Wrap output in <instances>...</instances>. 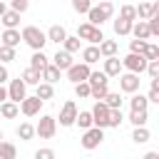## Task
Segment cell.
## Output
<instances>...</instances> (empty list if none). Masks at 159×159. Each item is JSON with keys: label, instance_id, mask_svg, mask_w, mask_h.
Here are the masks:
<instances>
[{"label": "cell", "instance_id": "obj_31", "mask_svg": "<svg viewBox=\"0 0 159 159\" xmlns=\"http://www.w3.org/2000/svg\"><path fill=\"white\" fill-rule=\"evenodd\" d=\"M112 27H114V35H129L132 32V22L129 20H122V17H117L112 22Z\"/></svg>", "mask_w": 159, "mask_h": 159}, {"label": "cell", "instance_id": "obj_42", "mask_svg": "<svg viewBox=\"0 0 159 159\" xmlns=\"http://www.w3.org/2000/svg\"><path fill=\"white\" fill-rule=\"evenodd\" d=\"M144 60H147V62H152V60H159V47L147 42V50H144Z\"/></svg>", "mask_w": 159, "mask_h": 159}, {"label": "cell", "instance_id": "obj_50", "mask_svg": "<svg viewBox=\"0 0 159 159\" xmlns=\"http://www.w3.org/2000/svg\"><path fill=\"white\" fill-rule=\"evenodd\" d=\"M7 10V5H5V0H0V17H2V12Z\"/></svg>", "mask_w": 159, "mask_h": 159}, {"label": "cell", "instance_id": "obj_1", "mask_svg": "<svg viewBox=\"0 0 159 159\" xmlns=\"http://www.w3.org/2000/svg\"><path fill=\"white\" fill-rule=\"evenodd\" d=\"M112 15H114V5L109 0H102L99 5H92L87 10V22L94 25V27H102V22H107Z\"/></svg>", "mask_w": 159, "mask_h": 159}, {"label": "cell", "instance_id": "obj_23", "mask_svg": "<svg viewBox=\"0 0 159 159\" xmlns=\"http://www.w3.org/2000/svg\"><path fill=\"white\" fill-rule=\"evenodd\" d=\"M0 114H2L5 119H15V117L20 114V107H17L15 102H10V99H5V102L0 104Z\"/></svg>", "mask_w": 159, "mask_h": 159}, {"label": "cell", "instance_id": "obj_51", "mask_svg": "<svg viewBox=\"0 0 159 159\" xmlns=\"http://www.w3.org/2000/svg\"><path fill=\"white\" fill-rule=\"evenodd\" d=\"M2 139H5V137H2V129H0V142H2Z\"/></svg>", "mask_w": 159, "mask_h": 159}, {"label": "cell", "instance_id": "obj_22", "mask_svg": "<svg viewBox=\"0 0 159 159\" xmlns=\"http://www.w3.org/2000/svg\"><path fill=\"white\" fill-rule=\"evenodd\" d=\"M102 57H99V50H97V45H87L84 50H82V62L84 65H94V62H99Z\"/></svg>", "mask_w": 159, "mask_h": 159}, {"label": "cell", "instance_id": "obj_49", "mask_svg": "<svg viewBox=\"0 0 159 159\" xmlns=\"http://www.w3.org/2000/svg\"><path fill=\"white\" fill-rule=\"evenodd\" d=\"M142 159H159V152H147Z\"/></svg>", "mask_w": 159, "mask_h": 159}, {"label": "cell", "instance_id": "obj_8", "mask_svg": "<svg viewBox=\"0 0 159 159\" xmlns=\"http://www.w3.org/2000/svg\"><path fill=\"white\" fill-rule=\"evenodd\" d=\"M89 114H92V127H99V129H104V127H107V119H109V107H107L104 102H97V104L89 109Z\"/></svg>", "mask_w": 159, "mask_h": 159}, {"label": "cell", "instance_id": "obj_47", "mask_svg": "<svg viewBox=\"0 0 159 159\" xmlns=\"http://www.w3.org/2000/svg\"><path fill=\"white\" fill-rule=\"evenodd\" d=\"M10 80V72H7V67L5 65H0V84H5Z\"/></svg>", "mask_w": 159, "mask_h": 159}, {"label": "cell", "instance_id": "obj_18", "mask_svg": "<svg viewBox=\"0 0 159 159\" xmlns=\"http://www.w3.org/2000/svg\"><path fill=\"white\" fill-rule=\"evenodd\" d=\"M0 22L5 25V30H17V25H20V12H15V10H5L2 17H0Z\"/></svg>", "mask_w": 159, "mask_h": 159}, {"label": "cell", "instance_id": "obj_21", "mask_svg": "<svg viewBox=\"0 0 159 159\" xmlns=\"http://www.w3.org/2000/svg\"><path fill=\"white\" fill-rule=\"evenodd\" d=\"M47 65H50V60H47V55H45L42 50H40V52H32V57H30V70L42 72Z\"/></svg>", "mask_w": 159, "mask_h": 159}, {"label": "cell", "instance_id": "obj_19", "mask_svg": "<svg viewBox=\"0 0 159 159\" xmlns=\"http://www.w3.org/2000/svg\"><path fill=\"white\" fill-rule=\"evenodd\" d=\"M129 35H134V40H149L152 35H149V27H147V20H139V22H132V32Z\"/></svg>", "mask_w": 159, "mask_h": 159}, {"label": "cell", "instance_id": "obj_32", "mask_svg": "<svg viewBox=\"0 0 159 159\" xmlns=\"http://www.w3.org/2000/svg\"><path fill=\"white\" fill-rule=\"evenodd\" d=\"M132 139H134L137 144H144V142H149V139H152V134H149V129H147V127H134Z\"/></svg>", "mask_w": 159, "mask_h": 159}, {"label": "cell", "instance_id": "obj_3", "mask_svg": "<svg viewBox=\"0 0 159 159\" xmlns=\"http://www.w3.org/2000/svg\"><path fill=\"white\" fill-rule=\"evenodd\" d=\"M55 132H57V119L52 114H42L40 122H37V127H35V134L40 139H52Z\"/></svg>", "mask_w": 159, "mask_h": 159}, {"label": "cell", "instance_id": "obj_29", "mask_svg": "<svg viewBox=\"0 0 159 159\" xmlns=\"http://www.w3.org/2000/svg\"><path fill=\"white\" fill-rule=\"evenodd\" d=\"M20 80H22V82H25V84H35V87H37V84H40V82H42V75H40V72H35V70H30V67H27V70H25V72H22V75H20Z\"/></svg>", "mask_w": 159, "mask_h": 159}, {"label": "cell", "instance_id": "obj_30", "mask_svg": "<svg viewBox=\"0 0 159 159\" xmlns=\"http://www.w3.org/2000/svg\"><path fill=\"white\" fill-rule=\"evenodd\" d=\"M102 102H104L109 109H122V94H119V92H107Z\"/></svg>", "mask_w": 159, "mask_h": 159}, {"label": "cell", "instance_id": "obj_43", "mask_svg": "<svg viewBox=\"0 0 159 159\" xmlns=\"http://www.w3.org/2000/svg\"><path fill=\"white\" fill-rule=\"evenodd\" d=\"M75 94H77L80 99L89 97V84H87V82H77V84H75Z\"/></svg>", "mask_w": 159, "mask_h": 159}, {"label": "cell", "instance_id": "obj_12", "mask_svg": "<svg viewBox=\"0 0 159 159\" xmlns=\"http://www.w3.org/2000/svg\"><path fill=\"white\" fill-rule=\"evenodd\" d=\"M17 107H20V112H22L25 117H37L40 109H42V99H37V97L32 94V97H25Z\"/></svg>", "mask_w": 159, "mask_h": 159}, {"label": "cell", "instance_id": "obj_28", "mask_svg": "<svg viewBox=\"0 0 159 159\" xmlns=\"http://www.w3.org/2000/svg\"><path fill=\"white\" fill-rule=\"evenodd\" d=\"M15 134H17V137H20L22 142H30V139L35 137V127H32L30 122H22V124H20V127L15 129Z\"/></svg>", "mask_w": 159, "mask_h": 159}, {"label": "cell", "instance_id": "obj_46", "mask_svg": "<svg viewBox=\"0 0 159 159\" xmlns=\"http://www.w3.org/2000/svg\"><path fill=\"white\" fill-rule=\"evenodd\" d=\"M10 5H12V10H15V12H25V10H27V5H30V0H10Z\"/></svg>", "mask_w": 159, "mask_h": 159}, {"label": "cell", "instance_id": "obj_24", "mask_svg": "<svg viewBox=\"0 0 159 159\" xmlns=\"http://www.w3.org/2000/svg\"><path fill=\"white\" fill-rule=\"evenodd\" d=\"M35 97H37V99H42V102H45V99H52V97H55V87H52V84H47V82H40V84H37V89H35Z\"/></svg>", "mask_w": 159, "mask_h": 159}, {"label": "cell", "instance_id": "obj_48", "mask_svg": "<svg viewBox=\"0 0 159 159\" xmlns=\"http://www.w3.org/2000/svg\"><path fill=\"white\" fill-rule=\"evenodd\" d=\"M5 99H7V87H5V84H0V104H2Z\"/></svg>", "mask_w": 159, "mask_h": 159}, {"label": "cell", "instance_id": "obj_11", "mask_svg": "<svg viewBox=\"0 0 159 159\" xmlns=\"http://www.w3.org/2000/svg\"><path fill=\"white\" fill-rule=\"evenodd\" d=\"M139 84H142L139 75H132V72L119 75V89H122V92H127V94H134V92L139 89Z\"/></svg>", "mask_w": 159, "mask_h": 159}, {"label": "cell", "instance_id": "obj_36", "mask_svg": "<svg viewBox=\"0 0 159 159\" xmlns=\"http://www.w3.org/2000/svg\"><path fill=\"white\" fill-rule=\"evenodd\" d=\"M147 119H149V112H129V122L134 127H147Z\"/></svg>", "mask_w": 159, "mask_h": 159}, {"label": "cell", "instance_id": "obj_16", "mask_svg": "<svg viewBox=\"0 0 159 159\" xmlns=\"http://www.w3.org/2000/svg\"><path fill=\"white\" fill-rule=\"evenodd\" d=\"M97 50H99V57H114L117 55V50H119V45H117V40H102L99 45H97Z\"/></svg>", "mask_w": 159, "mask_h": 159}, {"label": "cell", "instance_id": "obj_10", "mask_svg": "<svg viewBox=\"0 0 159 159\" xmlns=\"http://www.w3.org/2000/svg\"><path fill=\"white\" fill-rule=\"evenodd\" d=\"M77 104L72 102V99H67L65 104H62V109H60V127H72L75 124V119H77Z\"/></svg>", "mask_w": 159, "mask_h": 159}, {"label": "cell", "instance_id": "obj_20", "mask_svg": "<svg viewBox=\"0 0 159 159\" xmlns=\"http://www.w3.org/2000/svg\"><path fill=\"white\" fill-rule=\"evenodd\" d=\"M45 35H47V42H57V45H62L65 37H67V30H65L62 25H52Z\"/></svg>", "mask_w": 159, "mask_h": 159}, {"label": "cell", "instance_id": "obj_26", "mask_svg": "<svg viewBox=\"0 0 159 159\" xmlns=\"http://www.w3.org/2000/svg\"><path fill=\"white\" fill-rule=\"evenodd\" d=\"M40 75H42V82H47V84H55V82L60 80V75H62V72H60L57 67H52V65H47V67H45V70H42Z\"/></svg>", "mask_w": 159, "mask_h": 159}, {"label": "cell", "instance_id": "obj_4", "mask_svg": "<svg viewBox=\"0 0 159 159\" xmlns=\"http://www.w3.org/2000/svg\"><path fill=\"white\" fill-rule=\"evenodd\" d=\"M102 142H104V132H102L99 127H89V129H84V134H82V139H80L82 149H87V152L97 149Z\"/></svg>", "mask_w": 159, "mask_h": 159}, {"label": "cell", "instance_id": "obj_25", "mask_svg": "<svg viewBox=\"0 0 159 159\" xmlns=\"http://www.w3.org/2000/svg\"><path fill=\"white\" fill-rule=\"evenodd\" d=\"M0 159H17V147L12 142H0Z\"/></svg>", "mask_w": 159, "mask_h": 159}, {"label": "cell", "instance_id": "obj_13", "mask_svg": "<svg viewBox=\"0 0 159 159\" xmlns=\"http://www.w3.org/2000/svg\"><path fill=\"white\" fill-rule=\"evenodd\" d=\"M50 65H52V67H57L60 72H67V70L75 65V60H72V55H70V52H65V50H57Z\"/></svg>", "mask_w": 159, "mask_h": 159}, {"label": "cell", "instance_id": "obj_6", "mask_svg": "<svg viewBox=\"0 0 159 159\" xmlns=\"http://www.w3.org/2000/svg\"><path fill=\"white\" fill-rule=\"evenodd\" d=\"M122 70H127V72H132V75H142V72L147 70V60H144V55H134V52H129V55L122 60Z\"/></svg>", "mask_w": 159, "mask_h": 159}, {"label": "cell", "instance_id": "obj_41", "mask_svg": "<svg viewBox=\"0 0 159 159\" xmlns=\"http://www.w3.org/2000/svg\"><path fill=\"white\" fill-rule=\"evenodd\" d=\"M144 50H147V42H144V40H132V42H129V52L144 55Z\"/></svg>", "mask_w": 159, "mask_h": 159}, {"label": "cell", "instance_id": "obj_15", "mask_svg": "<svg viewBox=\"0 0 159 159\" xmlns=\"http://www.w3.org/2000/svg\"><path fill=\"white\" fill-rule=\"evenodd\" d=\"M20 40H22V37H20V30H5V32L0 35V45L12 47V50L20 45Z\"/></svg>", "mask_w": 159, "mask_h": 159}, {"label": "cell", "instance_id": "obj_35", "mask_svg": "<svg viewBox=\"0 0 159 159\" xmlns=\"http://www.w3.org/2000/svg\"><path fill=\"white\" fill-rule=\"evenodd\" d=\"M109 82V77L104 75V72H89V77H87V84L89 87H97V84H107Z\"/></svg>", "mask_w": 159, "mask_h": 159}, {"label": "cell", "instance_id": "obj_34", "mask_svg": "<svg viewBox=\"0 0 159 159\" xmlns=\"http://www.w3.org/2000/svg\"><path fill=\"white\" fill-rule=\"evenodd\" d=\"M62 45H65L62 50H65V52H70V55H75V52H80V37H77V35H75V37H70V35H67Z\"/></svg>", "mask_w": 159, "mask_h": 159}, {"label": "cell", "instance_id": "obj_33", "mask_svg": "<svg viewBox=\"0 0 159 159\" xmlns=\"http://www.w3.org/2000/svg\"><path fill=\"white\" fill-rule=\"evenodd\" d=\"M119 17L122 20H129V22H137V7L134 5H122L119 7Z\"/></svg>", "mask_w": 159, "mask_h": 159}, {"label": "cell", "instance_id": "obj_44", "mask_svg": "<svg viewBox=\"0 0 159 159\" xmlns=\"http://www.w3.org/2000/svg\"><path fill=\"white\" fill-rule=\"evenodd\" d=\"M35 159H55V149L42 147V149H37V152H35Z\"/></svg>", "mask_w": 159, "mask_h": 159}, {"label": "cell", "instance_id": "obj_14", "mask_svg": "<svg viewBox=\"0 0 159 159\" xmlns=\"http://www.w3.org/2000/svg\"><path fill=\"white\" fill-rule=\"evenodd\" d=\"M102 62H104L102 72H104L107 77H119V75H122V60H119L117 55H114V57H104Z\"/></svg>", "mask_w": 159, "mask_h": 159}, {"label": "cell", "instance_id": "obj_39", "mask_svg": "<svg viewBox=\"0 0 159 159\" xmlns=\"http://www.w3.org/2000/svg\"><path fill=\"white\" fill-rule=\"evenodd\" d=\"M12 60H15V50L0 45V65H7V62H12Z\"/></svg>", "mask_w": 159, "mask_h": 159}, {"label": "cell", "instance_id": "obj_40", "mask_svg": "<svg viewBox=\"0 0 159 159\" xmlns=\"http://www.w3.org/2000/svg\"><path fill=\"white\" fill-rule=\"evenodd\" d=\"M89 7H92V0H72V10L80 15H87Z\"/></svg>", "mask_w": 159, "mask_h": 159}, {"label": "cell", "instance_id": "obj_38", "mask_svg": "<svg viewBox=\"0 0 159 159\" xmlns=\"http://www.w3.org/2000/svg\"><path fill=\"white\" fill-rule=\"evenodd\" d=\"M124 122L122 117V109H109V119H107V127H119Z\"/></svg>", "mask_w": 159, "mask_h": 159}, {"label": "cell", "instance_id": "obj_2", "mask_svg": "<svg viewBox=\"0 0 159 159\" xmlns=\"http://www.w3.org/2000/svg\"><path fill=\"white\" fill-rule=\"evenodd\" d=\"M20 37H22V42H25L27 47H32L35 52H40V50L47 45V35H45L37 25H25V27L20 30Z\"/></svg>", "mask_w": 159, "mask_h": 159}, {"label": "cell", "instance_id": "obj_5", "mask_svg": "<svg viewBox=\"0 0 159 159\" xmlns=\"http://www.w3.org/2000/svg\"><path fill=\"white\" fill-rule=\"evenodd\" d=\"M77 37H80V40H87L89 45H99V42L104 40L102 30L94 27V25H89V22H82V25L77 27Z\"/></svg>", "mask_w": 159, "mask_h": 159}, {"label": "cell", "instance_id": "obj_7", "mask_svg": "<svg viewBox=\"0 0 159 159\" xmlns=\"http://www.w3.org/2000/svg\"><path fill=\"white\" fill-rule=\"evenodd\" d=\"M25 97H27V84L20 77L17 80H10V84H7V99L15 102V104H20Z\"/></svg>", "mask_w": 159, "mask_h": 159}, {"label": "cell", "instance_id": "obj_27", "mask_svg": "<svg viewBox=\"0 0 159 159\" xmlns=\"http://www.w3.org/2000/svg\"><path fill=\"white\" fill-rule=\"evenodd\" d=\"M129 104H132V112H147V107H149V102H147V97L144 94H132V99H129Z\"/></svg>", "mask_w": 159, "mask_h": 159}, {"label": "cell", "instance_id": "obj_9", "mask_svg": "<svg viewBox=\"0 0 159 159\" xmlns=\"http://www.w3.org/2000/svg\"><path fill=\"white\" fill-rule=\"evenodd\" d=\"M89 65H84V62H75L70 70H67V80L72 82V84H77V82H87V77H89Z\"/></svg>", "mask_w": 159, "mask_h": 159}, {"label": "cell", "instance_id": "obj_37", "mask_svg": "<svg viewBox=\"0 0 159 159\" xmlns=\"http://www.w3.org/2000/svg\"><path fill=\"white\" fill-rule=\"evenodd\" d=\"M75 124H80V129H89V127H92V114H89V112H77Z\"/></svg>", "mask_w": 159, "mask_h": 159}, {"label": "cell", "instance_id": "obj_45", "mask_svg": "<svg viewBox=\"0 0 159 159\" xmlns=\"http://www.w3.org/2000/svg\"><path fill=\"white\" fill-rule=\"evenodd\" d=\"M149 77H159V60H152V62H147V70H144Z\"/></svg>", "mask_w": 159, "mask_h": 159}, {"label": "cell", "instance_id": "obj_17", "mask_svg": "<svg viewBox=\"0 0 159 159\" xmlns=\"http://www.w3.org/2000/svg\"><path fill=\"white\" fill-rule=\"evenodd\" d=\"M154 12H159V2H139V7H137L139 20H149Z\"/></svg>", "mask_w": 159, "mask_h": 159}]
</instances>
